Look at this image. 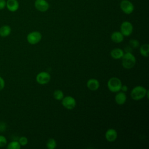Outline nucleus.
Segmentation results:
<instances>
[{"instance_id": "nucleus-1", "label": "nucleus", "mask_w": 149, "mask_h": 149, "mask_svg": "<svg viewBox=\"0 0 149 149\" xmlns=\"http://www.w3.org/2000/svg\"><path fill=\"white\" fill-rule=\"evenodd\" d=\"M131 98L136 101L140 100L143 98L148 97V90L142 86H137L133 87L130 92Z\"/></svg>"}, {"instance_id": "nucleus-2", "label": "nucleus", "mask_w": 149, "mask_h": 149, "mask_svg": "<svg viewBox=\"0 0 149 149\" xmlns=\"http://www.w3.org/2000/svg\"><path fill=\"white\" fill-rule=\"evenodd\" d=\"M136 63V59L132 52L124 53L122 57V65L125 69H130L134 66Z\"/></svg>"}, {"instance_id": "nucleus-3", "label": "nucleus", "mask_w": 149, "mask_h": 149, "mask_svg": "<svg viewBox=\"0 0 149 149\" xmlns=\"http://www.w3.org/2000/svg\"><path fill=\"white\" fill-rule=\"evenodd\" d=\"M122 85V83L120 79L116 77L110 78L107 82V87L109 90L112 93H117L120 91Z\"/></svg>"}, {"instance_id": "nucleus-4", "label": "nucleus", "mask_w": 149, "mask_h": 149, "mask_svg": "<svg viewBox=\"0 0 149 149\" xmlns=\"http://www.w3.org/2000/svg\"><path fill=\"white\" fill-rule=\"evenodd\" d=\"M27 42L31 44L35 45L38 44L42 39V34L37 31H34L29 33L27 36Z\"/></svg>"}, {"instance_id": "nucleus-5", "label": "nucleus", "mask_w": 149, "mask_h": 149, "mask_svg": "<svg viewBox=\"0 0 149 149\" xmlns=\"http://www.w3.org/2000/svg\"><path fill=\"white\" fill-rule=\"evenodd\" d=\"M61 101L62 105L67 109H73L75 108L76 105V100L74 99V98L70 95L64 97Z\"/></svg>"}, {"instance_id": "nucleus-6", "label": "nucleus", "mask_w": 149, "mask_h": 149, "mask_svg": "<svg viewBox=\"0 0 149 149\" xmlns=\"http://www.w3.org/2000/svg\"><path fill=\"white\" fill-rule=\"evenodd\" d=\"M36 80L39 84L44 85L49 82L51 75L47 72H41L37 74Z\"/></svg>"}, {"instance_id": "nucleus-7", "label": "nucleus", "mask_w": 149, "mask_h": 149, "mask_svg": "<svg viewBox=\"0 0 149 149\" xmlns=\"http://www.w3.org/2000/svg\"><path fill=\"white\" fill-rule=\"evenodd\" d=\"M120 30V31L124 36H129L133 32V27L130 22L125 21L121 24Z\"/></svg>"}, {"instance_id": "nucleus-8", "label": "nucleus", "mask_w": 149, "mask_h": 149, "mask_svg": "<svg viewBox=\"0 0 149 149\" xmlns=\"http://www.w3.org/2000/svg\"><path fill=\"white\" fill-rule=\"evenodd\" d=\"M120 7L122 10L126 14H130L134 10L133 4L128 0H123L120 3Z\"/></svg>"}, {"instance_id": "nucleus-9", "label": "nucleus", "mask_w": 149, "mask_h": 149, "mask_svg": "<svg viewBox=\"0 0 149 149\" xmlns=\"http://www.w3.org/2000/svg\"><path fill=\"white\" fill-rule=\"evenodd\" d=\"M34 6L40 12H46L49 8V4L45 0H36Z\"/></svg>"}, {"instance_id": "nucleus-10", "label": "nucleus", "mask_w": 149, "mask_h": 149, "mask_svg": "<svg viewBox=\"0 0 149 149\" xmlns=\"http://www.w3.org/2000/svg\"><path fill=\"white\" fill-rule=\"evenodd\" d=\"M118 137V133L116 130L113 128L108 129L105 134L106 140L109 142H113L116 140Z\"/></svg>"}, {"instance_id": "nucleus-11", "label": "nucleus", "mask_w": 149, "mask_h": 149, "mask_svg": "<svg viewBox=\"0 0 149 149\" xmlns=\"http://www.w3.org/2000/svg\"><path fill=\"white\" fill-rule=\"evenodd\" d=\"M86 84L87 88L91 91L97 90L100 87L99 81L97 79L94 78L88 79V80L87 81Z\"/></svg>"}, {"instance_id": "nucleus-12", "label": "nucleus", "mask_w": 149, "mask_h": 149, "mask_svg": "<svg viewBox=\"0 0 149 149\" xmlns=\"http://www.w3.org/2000/svg\"><path fill=\"white\" fill-rule=\"evenodd\" d=\"M126 100H127V96L125 93L120 91L117 92L115 97V101L117 104L123 105L126 102Z\"/></svg>"}, {"instance_id": "nucleus-13", "label": "nucleus", "mask_w": 149, "mask_h": 149, "mask_svg": "<svg viewBox=\"0 0 149 149\" xmlns=\"http://www.w3.org/2000/svg\"><path fill=\"white\" fill-rule=\"evenodd\" d=\"M111 39L113 42L116 44L122 42L124 40V36L120 31H114L111 36Z\"/></svg>"}, {"instance_id": "nucleus-14", "label": "nucleus", "mask_w": 149, "mask_h": 149, "mask_svg": "<svg viewBox=\"0 0 149 149\" xmlns=\"http://www.w3.org/2000/svg\"><path fill=\"white\" fill-rule=\"evenodd\" d=\"M19 2L17 0H8L6 6L10 12H15L19 8Z\"/></svg>"}, {"instance_id": "nucleus-15", "label": "nucleus", "mask_w": 149, "mask_h": 149, "mask_svg": "<svg viewBox=\"0 0 149 149\" xmlns=\"http://www.w3.org/2000/svg\"><path fill=\"white\" fill-rule=\"evenodd\" d=\"M123 54H124L123 50L119 48H115L113 49L110 52L111 56L115 59H121Z\"/></svg>"}, {"instance_id": "nucleus-16", "label": "nucleus", "mask_w": 149, "mask_h": 149, "mask_svg": "<svg viewBox=\"0 0 149 149\" xmlns=\"http://www.w3.org/2000/svg\"><path fill=\"white\" fill-rule=\"evenodd\" d=\"M12 29L9 25H3L0 27V36L6 37L11 33Z\"/></svg>"}, {"instance_id": "nucleus-17", "label": "nucleus", "mask_w": 149, "mask_h": 149, "mask_svg": "<svg viewBox=\"0 0 149 149\" xmlns=\"http://www.w3.org/2000/svg\"><path fill=\"white\" fill-rule=\"evenodd\" d=\"M140 52L143 56L148 57L149 54V45L148 44H144L141 45L140 47Z\"/></svg>"}, {"instance_id": "nucleus-18", "label": "nucleus", "mask_w": 149, "mask_h": 149, "mask_svg": "<svg viewBox=\"0 0 149 149\" xmlns=\"http://www.w3.org/2000/svg\"><path fill=\"white\" fill-rule=\"evenodd\" d=\"M54 98L58 101H61L64 97V94L63 91L61 90H56L54 91L53 93Z\"/></svg>"}, {"instance_id": "nucleus-19", "label": "nucleus", "mask_w": 149, "mask_h": 149, "mask_svg": "<svg viewBox=\"0 0 149 149\" xmlns=\"http://www.w3.org/2000/svg\"><path fill=\"white\" fill-rule=\"evenodd\" d=\"M21 146L18 141H12L7 146L8 149H20Z\"/></svg>"}, {"instance_id": "nucleus-20", "label": "nucleus", "mask_w": 149, "mask_h": 149, "mask_svg": "<svg viewBox=\"0 0 149 149\" xmlns=\"http://www.w3.org/2000/svg\"><path fill=\"white\" fill-rule=\"evenodd\" d=\"M47 147L48 149H54L56 147V140L53 138H49L46 143Z\"/></svg>"}, {"instance_id": "nucleus-21", "label": "nucleus", "mask_w": 149, "mask_h": 149, "mask_svg": "<svg viewBox=\"0 0 149 149\" xmlns=\"http://www.w3.org/2000/svg\"><path fill=\"white\" fill-rule=\"evenodd\" d=\"M129 45L133 48H136L139 46V42L135 39H131L129 40Z\"/></svg>"}, {"instance_id": "nucleus-22", "label": "nucleus", "mask_w": 149, "mask_h": 149, "mask_svg": "<svg viewBox=\"0 0 149 149\" xmlns=\"http://www.w3.org/2000/svg\"><path fill=\"white\" fill-rule=\"evenodd\" d=\"M18 141L21 146H25L28 143V139L25 136H22L19 138Z\"/></svg>"}, {"instance_id": "nucleus-23", "label": "nucleus", "mask_w": 149, "mask_h": 149, "mask_svg": "<svg viewBox=\"0 0 149 149\" xmlns=\"http://www.w3.org/2000/svg\"><path fill=\"white\" fill-rule=\"evenodd\" d=\"M7 144V140L6 137L2 135H0V147H3Z\"/></svg>"}, {"instance_id": "nucleus-24", "label": "nucleus", "mask_w": 149, "mask_h": 149, "mask_svg": "<svg viewBox=\"0 0 149 149\" xmlns=\"http://www.w3.org/2000/svg\"><path fill=\"white\" fill-rule=\"evenodd\" d=\"M5 85V82L4 79L0 76V91H1L4 88Z\"/></svg>"}, {"instance_id": "nucleus-25", "label": "nucleus", "mask_w": 149, "mask_h": 149, "mask_svg": "<svg viewBox=\"0 0 149 149\" xmlns=\"http://www.w3.org/2000/svg\"><path fill=\"white\" fill-rule=\"evenodd\" d=\"M6 2L5 0H0V10L4 9L6 7Z\"/></svg>"}, {"instance_id": "nucleus-26", "label": "nucleus", "mask_w": 149, "mask_h": 149, "mask_svg": "<svg viewBox=\"0 0 149 149\" xmlns=\"http://www.w3.org/2000/svg\"><path fill=\"white\" fill-rule=\"evenodd\" d=\"M132 51H133V48L131 47L130 45L129 46H127L125 48L123 51L126 52H132Z\"/></svg>"}, {"instance_id": "nucleus-27", "label": "nucleus", "mask_w": 149, "mask_h": 149, "mask_svg": "<svg viewBox=\"0 0 149 149\" xmlns=\"http://www.w3.org/2000/svg\"><path fill=\"white\" fill-rule=\"evenodd\" d=\"M127 90H128V87H127V86H126V85H122L120 90H121L122 92L125 93V92H126V91H127Z\"/></svg>"}]
</instances>
